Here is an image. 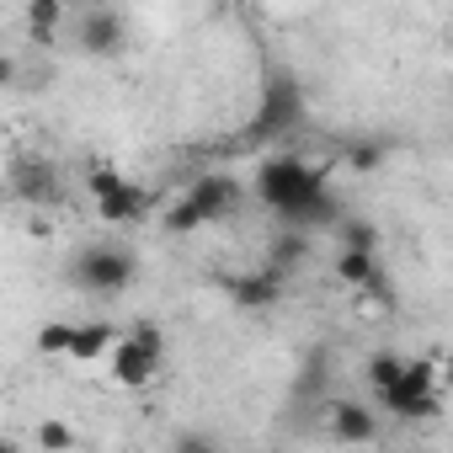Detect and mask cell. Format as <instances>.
Returning a JSON list of instances; mask_svg holds the SVG:
<instances>
[{
  "label": "cell",
  "instance_id": "cell-1",
  "mask_svg": "<svg viewBox=\"0 0 453 453\" xmlns=\"http://www.w3.org/2000/svg\"><path fill=\"white\" fill-rule=\"evenodd\" d=\"M326 176L331 171L304 155H267L257 171V197L278 213L283 230H336L342 197L326 187Z\"/></svg>",
  "mask_w": 453,
  "mask_h": 453
},
{
  "label": "cell",
  "instance_id": "cell-2",
  "mask_svg": "<svg viewBox=\"0 0 453 453\" xmlns=\"http://www.w3.org/2000/svg\"><path fill=\"white\" fill-rule=\"evenodd\" d=\"M235 208H241V181L224 176V171H208V176H197V181L176 197V208L165 213V230H171V235H192V230H203V224L230 219Z\"/></svg>",
  "mask_w": 453,
  "mask_h": 453
},
{
  "label": "cell",
  "instance_id": "cell-3",
  "mask_svg": "<svg viewBox=\"0 0 453 453\" xmlns=\"http://www.w3.org/2000/svg\"><path fill=\"white\" fill-rule=\"evenodd\" d=\"M134 278H139V262L128 246H86L70 262V283L91 299H118L134 288Z\"/></svg>",
  "mask_w": 453,
  "mask_h": 453
},
{
  "label": "cell",
  "instance_id": "cell-4",
  "mask_svg": "<svg viewBox=\"0 0 453 453\" xmlns=\"http://www.w3.org/2000/svg\"><path fill=\"white\" fill-rule=\"evenodd\" d=\"M160 352H165V336H160V326H134L128 336H118L112 342V384H123V389H139V384H150L155 379V368H160Z\"/></svg>",
  "mask_w": 453,
  "mask_h": 453
},
{
  "label": "cell",
  "instance_id": "cell-5",
  "mask_svg": "<svg viewBox=\"0 0 453 453\" xmlns=\"http://www.w3.org/2000/svg\"><path fill=\"white\" fill-rule=\"evenodd\" d=\"M12 192H17L27 208H54V203L65 197L59 171H54V160H43V155H17V160H12Z\"/></svg>",
  "mask_w": 453,
  "mask_h": 453
},
{
  "label": "cell",
  "instance_id": "cell-6",
  "mask_svg": "<svg viewBox=\"0 0 453 453\" xmlns=\"http://www.w3.org/2000/svg\"><path fill=\"white\" fill-rule=\"evenodd\" d=\"M75 43H81L86 54H96V59L118 54V49L128 43V22H123V12H112V6H91V12H81V17H75Z\"/></svg>",
  "mask_w": 453,
  "mask_h": 453
},
{
  "label": "cell",
  "instance_id": "cell-7",
  "mask_svg": "<svg viewBox=\"0 0 453 453\" xmlns=\"http://www.w3.org/2000/svg\"><path fill=\"white\" fill-rule=\"evenodd\" d=\"M294 123H304V91H299L294 75H273L267 96H262V112H257V128L278 134V128H294Z\"/></svg>",
  "mask_w": 453,
  "mask_h": 453
},
{
  "label": "cell",
  "instance_id": "cell-8",
  "mask_svg": "<svg viewBox=\"0 0 453 453\" xmlns=\"http://www.w3.org/2000/svg\"><path fill=\"white\" fill-rule=\"evenodd\" d=\"M326 426H331L347 448H368V442L379 437V416H373L363 400H336V405L326 411Z\"/></svg>",
  "mask_w": 453,
  "mask_h": 453
},
{
  "label": "cell",
  "instance_id": "cell-9",
  "mask_svg": "<svg viewBox=\"0 0 453 453\" xmlns=\"http://www.w3.org/2000/svg\"><path fill=\"white\" fill-rule=\"evenodd\" d=\"M283 273H273V267H257V273H241V278H230L224 288H230V299L241 304V310H273L278 299H283Z\"/></svg>",
  "mask_w": 453,
  "mask_h": 453
},
{
  "label": "cell",
  "instance_id": "cell-10",
  "mask_svg": "<svg viewBox=\"0 0 453 453\" xmlns=\"http://www.w3.org/2000/svg\"><path fill=\"white\" fill-rule=\"evenodd\" d=\"M96 213H102L107 224H139V219L150 213V192L134 187V181H118L107 197H96Z\"/></svg>",
  "mask_w": 453,
  "mask_h": 453
},
{
  "label": "cell",
  "instance_id": "cell-11",
  "mask_svg": "<svg viewBox=\"0 0 453 453\" xmlns=\"http://www.w3.org/2000/svg\"><path fill=\"white\" fill-rule=\"evenodd\" d=\"M118 336H123V331H112L107 320H86V326H75V336H70V357H75V363H96V357L112 352Z\"/></svg>",
  "mask_w": 453,
  "mask_h": 453
},
{
  "label": "cell",
  "instance_id": "cell-12",
  "mask_svg": "<svg viewBox=\"0 0 453 453\" xmlns=\"http://www.w3.org/2000/svg\"><path fill=\"white\" fill-rule=\"evenodd\" d=\"M304 257H310V235L304 230H278L273 241H267V267L273 273H294V267H304Z\"/></svg>",
  "mask_w": 453,
  "mask_h": 453
},
{
  "label": "cell",
  "instance_id": "cell-13",
  "mask_svg": "<svg viewBox=\"0 0 453 453\" xmlns=\"http://www.w3.org/2000/svg\"><path fill=\"white\" fill-rule=\"evenodd\" d=\"M336 251H357V257H379V224L342 213L336 219Z\"/></svg>",
  "mask_w": 453,
  "mask_h": 453
},
{
  "label": "cell",
  "instance_id": "cell-14",
  "mask_svg": "<svg viewBox=\"0 0 453 453\" xmlns=\"http://www.w3.org/2000/svg\"><path fill=\"white\" fill-rule=\"evenodd\" d=\"M65 22H70V6H59V0H33L27 6V38L33 43H54Z\"/></svg>",
  "mask_w": 453,
  "mask_h": 453
},
{
  "label": "cell",
  "instance_id": "cell-15",
  "mask_svg": "<svg viewBox=\"0 0 453 453\" xmlns=\"http://www.w3.org/2000/svg\"><path fill=\"white\" fill-rule=\"evenodd\" d=\"M400 368H405V357H395V352L368 357V389H373V395H389V389L400 384Z\"/></svg>",
  "mask_w": 453,
  "mask_h": 453
},
{
  "label": "cell",
  "instance_id": "cell-16",
  "mask_svg": "<svg viewBox=\"0 0 453 453\" xmlns=\"http://www.w3.org/2000/svg\"><path fill=\"white\" fill-rule=\"evenodd\" d=\"M70 336H75V320H49V326H38V352L43 357H70Z\"/></svg>",
  "mask_w": 453,
  "mask_h": 453
},
{
  "label": "cell",
  "instance_id": "cell-17",
  "mask_svg": "<svg viewBox=\"0 0 453 453\" xmlns=\"http://www.w3.org/2000/svg\"><path fill=\"white\" fill-rule=\"evenodd\" d=\"M38 448H43V453H75V426L59 421V416L38 421Z\"/></svg>",
  "mask_w": 453,
  "mask_h": 453
},
{
  "label": "cell",
  "instance_id": "cell-18",
  "mask_svg": "<svg viewBox=\"0 0 453 453\" xmlns=\"http://www.w3.org/2000/svg\"><path fill=\"white\" fill-rule=\"evenodd\" d=\"M347 165H352V171H363V176H368V171H379V165H384V144H368V139H363V144H352V150H347Z\"/></svg>",
  "mask_w": 453,
  "mask_h": 453
},
{
  "label": "cell",
  "instance_id": "cell-19",
  "mask_svg": "<svg viewBox=\"0 0 453 453\" xmlns=\"http://www.w3.org/2000/svg\"><path fill=\"white\" fill-rule=\"evenodd\" d=\"M118 181H123V176H118L112 165H91V171H86V187H91V197H107Z\"/></svg>",
  "mask_w": 453,
  "mask_h": 453
},
{
  "label": "cell",
  "instance_id": "cell-20",
  "mask_svg": "<svg viewBox=\"0 0 453 453\" xmlns=\"http://www.w3.org/2000/svg\"><path fill=\"white\" fill-rule=\"evenodd\" d=\"M171 453H219V442H213V437H208V432H181V437H176V448H171Z\"/></svg>",
  "mask_w": 453,
  "mask_h": 453
},
{
  "label": "cell",
  "instance_id": "cell-21",
  "mask_svg": "<svg viewBox=\"0 0 453 453\" xmlns=\"http://www.w3.org/2000/svg\"><path fill=\"white\" fill-rule=\"evenodd\" d=\"M17 75H22V65H17L12 54H0V91H12V86H17Z\"/></svg>",
  "mask_w": 453,
  "mask_h": 453
},
{
  "label": "cell",
  "instance_id": "cell-22",
  "mask_svg": "<svg viewBox=\"0 0 453 453\" xmlns=\"http://www.w3.org/2000/svg\"><path fill=\"white\" fill-rule=\"evenodd\" d=\"M0 453H22V448H17V442H6V437H0Z\"/></svg>",
  "mask_w": 453,
  "mask_h": 453
},
{
  "label": "cell",
  "instance_id": "cell-23",
  "mask_svg": "<svg viewBox=\"0 0 453 453\" xmlns=\"http://www.w3.org/2000/svg\"><path fill=\"white\" fill-rule=\"evenodd\" d=\"M400 453H416V448H400Z\"/></svg>",
  "mask_w": 453,
  "mask_h": 453
}]
</instances>
